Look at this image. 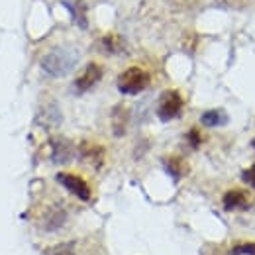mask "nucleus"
<instances>
[{
    "instance_id": "obj_1",
    "label": "nucleus",
    "mask_w": 255,
    "mask_h": 255,
    "mask_svg": "<svg viewBox=\"0 0 255 255\" xmlns=\"http://www.w3.org/2000/svg\"><path fill=\"white\" fill-rule=\"evenodd\" d=\"M81 59V53L75 47H53L41 57V69L51 77H65L69 75Z\"/></svg>"
},
{
    "instance_id": "obj_2",
    "label": "nucleus",
    "mask_w": 255,
    "mask_h": 255,
    "mask_svg": "<svg viewBox=\"0 0 255 255\" xmlns=\"http://www.w3.org/2000/svg\"><path fill=\"white\" fill-rule=\"evenodd\" d=\"M149 85V75L141 67H128L118 77V91L124 95H139Z\"/></svg>"
},
{
    "instance_id": "obj_3",
    "label": "nucleus",
    "mask_w": 255,
    "mask_h": 255,
    "mask_svg": "<svg viewBox=\"0 0 255 255\" xmlns=\"http://www.w3.org/2000/svg\"><path fill=\"white\" fill-rule=\"evenodd\" d=\"M183 110V96L179 95V91H165L159 98V108H157V116L163 122L175 120Z\"/></svg>"
},
{
    "instance_id": "obj_4",
    "label": "nucleus",
    "mask_w": 255,
    "mask_h": 255,
    "mask_svg": "<svg viewBox=\"0 0 255 255\" xmlns=\"http://www.w3.org/2000/svg\"><path fill=\"white\" fill-rule=\"evenodd\" d=\"M57 181H59L71 194H75L77 198H81V200H85V202L91 200L93 192H91L89 183H87L83 177L73 175V173H59V175H57Z\"/></svg>"
},
{
    "instance_id": "obj_5",
    "label": "nucleus",
    "mask_w": 255,
    "mask_h": 255,
    "mask_svg": "<svg viewBox=\"0 0 255 255\" xmlns=\"http://www.w3.org/2000/svg\"><path fill=\"white\" fill-rule=\"evenodd\" d=\"M102 79V67L98 63H89L85 67V71L77 77L75 81V89L79 93H85V91H91L96 83Z\"/></svg>"
},
{
    "instance_id": "obj_6",
    "label": "nucleus",
    "mask_w": 255,
    "mask_h": 255,
    "mask_svg": "<svg viewBox=\"0 0 255 255\" xmlns=\"http://www.w3.org/2000/svg\"><path fill=\"white\" fill-rule=\"evenodd\" d=\"M75 155V149H73V143L65 137H53L51 139V159L57 165H65L73 159Z\"/></svg>"
},
{
    "instance_id": "obj_7",
    "label": "nucleus",
    "mask_w": 255,
    "mask_h": 255,
    "mask_svg": "<svg viewBox=\"0 0 255 255\" xmlns=\"http://www.w3.org/2000/svg\"><path fill=\"white\" fill-rule=\"evenodd\" d=\"M224 208L228 212L234 210H248L250 208V196L244 191H228L224 194Z\"/></svg>"
},
{
    "instance_id": "obj_8",
    "label": "nucleus",
    "mask_w": 255,
    "mask_h": 255,
    "mask_svg": "<svg viewBox=\"0 0 255 255\" xmlns=\"http://www.w3.org/2000/svg\"><path fill=\"white\" fill-rule=\"evenodd\" d=\"M81 157L89 163H93L95 167L102 165V157H104V149L100 145H93V143H83L81 145Z\"/></svg>"
},
{
    "instance_id": "obj_9",
    "label": "nucleus",
    "mask_w": 255,
    "mask_h": 255,
    "mask_svg": "<svg viewBox=\"0 0 255 255\" xmlns=\"http://www.w3.org/2000/svg\"><path fill=\"white\" fill-rule=\"evenodd\" d=\"M126 124H128L126 108L116 106V108H114V114H112V126H114V133H116V135H124V133H126Z\"/></svg>"
},
{
    "instance_id": "obj_10",
    "label": "nucleus",
    "mask_w": 255,
    "mask_h": 255,
    "mask_svg": "<svg viewBox=\"0 0 255 255\" xmlns=\"http://www.w3.org/2000/svg\"><path fill=\"white\" fill-rule=\"evenodd\" d=\"M228 122V116L224 110H208L202 114V124L208 128H214V126H224Z\"/></svg>"
},
{
    "instance_id": "obj_11",
    "label": "nucleus",
    "mask_w": 255,
    "mask_h": 255,
    "mask_svg": "<svg viewBox=\"0 0 255 255\" xmlns=\"http://www.w3.org/2000/svg\"><path fill=\"white\" fill-rule=\"evenodd\" d=\"M165 169H167V173H169L173 179H181V177L187 173V165L179 159V157H169V159H165Z\"/></svg>"
},
{
    "instance_id": "obj_12",
    "label": "nucleus",
    "mask_w": 255,
    "mask_h": 255,
    "mask_svg": "<svg viewBox=\"0 0 255 255\" xmlns=\"http://www.w3.org/2000/svg\"><path fill=\"white\" fill-rule=\"evenodd\" d=\"M63 222H65V212H63V210H53V212H49V214L45 216L43 228H45L47 232H53V230H57V228H59Z\"/></svg>"
},
{
    "instance_id": "obj_13",
    "label": "nucleus",
    "mask_w": 255,
    "mask_h": 255,
    "mask_svg": "<svg viewBox=\"0 0 255 255\" xmlns=\"http://www.w3.org/2000/svg\"><path fill=\"white\" fill-rule=\"evenodd\" d=\"M102 47H104L106 53L114 55V53H118L122 49V39L118 35H104L102 37Z\"/></svg>"
},
{
    "instance_id": "obj_14",
    "label": "nucleus",
    "mask_w": 255,
    "mask_h": 255,
    "mask_svg": "<svg viewBox=\"0 0 255 255\" xmlns=\"http://www.w3.org/2000/svg\"><path fill=\"white\" fill-rule=\"evenodd\" d=\"M43 255H77V254H75V250H73L71 244H59V246L49 248Z\"/></svg>"
},
{
    "instance_id": "obj_15",
    "label": "nucleus",
    "mask_w": 255,
    "mask_h": 255,
    "mask_svg": "<svg viewBox=\"0 0 255 255\" xmlns=\"http://www.w3.org/2000/svg\"><path fill=\"white\" fill-rule=\"evenodd\" d=\"M232 255H255V244L248 242V244H238L232 248Z\"/></svg>"
},
{
    "instance_id": "obj_16",
    "label": "nucleus",
    "mask_w": 255,
    "mask_h": 255,
    "mask_svg": "<svg viewBox=\"0 0 255 255\" xmlns=\"http://www.w3.org/2000/svg\"><path fill=\"white\" fill-rule=\"evenodd\" d=\"M187 139H189V143H191V147H198L200 145V141H202V135H200V131L196 129V128H192L189 129V133H187Z\"/></svg>"
},
{
    "instance_id": "obj_17",
    "label": "nucleus",
    "mask_w": 255,
    "mask_h": 255,
    "mask_svg": "<svg viewBox=\"0 0 255 255\" xmlns=\"http://www.w3.org/2000/svg\"><path fill=\"white\" fill-rule=\"evenodd\" d=\"M242 179H244V183H248L250 187L255 189V165H252L250 169H246V171L242 173Z\"/></svg>"
},
{
    "instance_id": "obj_18",
    "label": "nucleus",
    "mask_w": 255,
    "mask_h": 255,
    "mask_svg": "<svg viewBox=\"0 0 255 255\" xmlns=\"http://www.w3.org/2000/svg\"><path fill=\"white\" fill-rule=\"evenodd\" d=\"M254 147H255V139H254Z\"/></svg>"
}]
</instances>
